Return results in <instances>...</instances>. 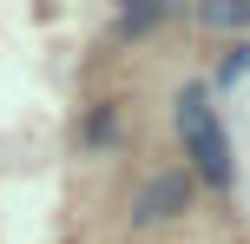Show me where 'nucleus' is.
<instances>
[{
  "instance_id": "f257e3e1",
  "label": "nucleus",
  "mask_w": 250,
  "mask_h": 244,
  "mask_svg": "<svg viewBox=\"0 0 250 244\" xmlns=\"http://www.w3.org/2000/svg\"><path fill=\"white\" fill-rule=\"evenodd\" d=\"M178 139H185L191 172H198L204 185L224 192V185H230V139H224V126H217L204 86H185V92H178Z\"/></svg>"
},
{
  "instance_id": "f03ea898",
  "label": "nucleus",
  "mask_w": 250,
  "mask_h": 244,
  "mask_svg": "<svg viewBox=\"0 0 250 244\" xmlns=\"http://www.w3.org/2000/svg\"><path fill=\"white\" fill-rule=\"evenodd\" d=\"M185 205H191V172H158V178L132 198V224H165Z\"/></svg>"
},
{
  "instance_id": "7ed1b4c3",
  "label": "nucleus",
  "mask_w": 250,
  "mask_h": 244,
  "mask_svg": "<svg viewBox=\"0 0 250 244\" xmlns=\"http://www.w3.org/2000/svg\"><path fill=\"white\" fill-rule=\"evenodd\" d=\"M198 20L217 26V33H237V26H250V0H204Z\"/></svg>"
},
{
  "instance_id": "20e7f679",
  "label": "nucleus",
  "mask_w": 250,
  "mask_h": 244,
  "mask_svg": "<svg viewBox=\"0 0 250 244\" xmlns=\"http://www.w3.org/2000/svg\"><path fill=\"white\" fill-rule=\"evenodd\" d=\"M158 20H165V7H125L119 13V33H151Z\"/></svg>"
},
{
  "instance_id": "39448f33",
  "label": "nucleus",
  "mask_w": 250,
  "mask_h": 244,
  "mask_svg": "<svg viewBox=\"0 0 250 244\" xmlns=\"http://www.w3.org/2000/svg\"><path fill=\"white\" fill-rule=\"evenodd\" d=\"M244 73H250V46H244V40H237V46L224 53V66H217V86H237Z\"/></svg>"
},
{
  "instance_id": "423d86ee",
  "label": "nucleus",
  "mask_w": 250,
  "mask_h": 244,
  "mask_svg": "<svg viewBox=\"0 0 250 244\" xmlns=\"http://www.w3.org/2000/svg\"><path fill=\"white\" fill-rule=\"evenodd\" d=\"M86 139H112V106H105V112H92V126H86Z\"/></svg>"
}]
</instances>
